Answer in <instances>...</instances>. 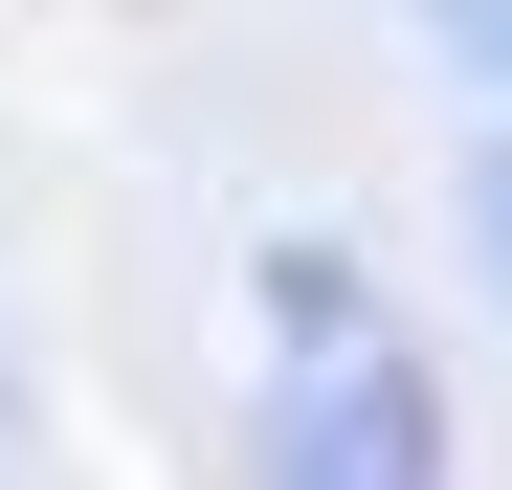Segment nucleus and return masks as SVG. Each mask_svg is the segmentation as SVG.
Returning a JSON list of instances; mask_svg holds the SVG:
<instances>
[{"label": "nucleus", "mask_w": 512, "mask_h": 490, "mask_svg": "<svg viewBox=\"0 0 512 490\" xmlns=\"http://www.w3.org/2000/svg\"><path fill=\"white\" fill-rule=\"evenodd\" d=\"M268 490H446V379L401 335H334V357H268V424H245Z\"/></svg>", "instance_id": "f257e3e1"}, {"label": "nucleus", "mask_w": 512, "mask_h": 490, "mask_svg": "<svg viewBox=\"0 0 512 490\" xmlns=\"http://www.w3.org/2000/svg\"><path fill=\"white\" fill-rule=\"evenodd\" d=\"M268 335H290V357H334V335H379V290H357V268H334V245H312V223L268 245Z\"/></svg>", "instance_id": "f03ea898"}, {"label": "nucleus", "mask_w": 512, "mask_h": 490, "mask_svg": "<svg viewBox=\"0 0 512 490\" xmlns=\"http://www.w3.org/2000/svg\"><path fill=\"white\" fill-rule=\"evenodd\" d=\"M423 45H446V67H468V90L512 112V0H423Z\"/></svg>", "instance_id": "7ed1b4c3"}, {"label": "nucleus", "mask_w": 512, "mask_h": 490, "mask_svg": "<svg viewBox=\"0 0 512 490\" xmlns=\"http://www.w3.org/2000/svg\"><path fill=\"white\" fill-rule=\"evenodd\" d=\"M468 245H490V290H512V112H490V156H468Z\"/></svg>", "instance_id": "20e7f679"}]
</instances>
